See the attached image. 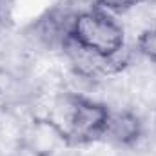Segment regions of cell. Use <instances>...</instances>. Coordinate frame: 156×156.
<instances>
[{
	"mask_svg": "<svg viewBox=\"0 0 156 156\" xmlns=\"http://www.w3.org/2000/svg\"><path fill=\"white\" fill-rule=\"evenodd\" d=\"M144 133H145V123L142 116L136 113V109L133 107L118 109L109 113L105 131L100 142H105L120 149H129L140 142Z\"/></svg>",
	"mask_w": 156,
	"mask_h": 156,
	"instance_id": "4",
	"label": "cell"
},
{
	"mask_svg": "<svg viewBox=\"0 0 156 156\" xmlns=\"http://www.w3.org/2000/svg\"><path fill=\"white\" fill-rule=\"evenodd\" d=\"M145 2L149 0H93V5L111 15H127L129 11L140 7Z\"/></svg>",
	"mask_w": 156,
	"mask_h": 156,
	"instance_id": "6",
	"label": "cell"
},
{
	"mask_svg": "<svg viewBox=\"0 0 156 156\" xmlns=\"http://www.w3.org/2000/svg\"><path fill=\"white\" fill-rule=\"evenodd\" d=\"M109 113V107L100 100L60 91L40 116L49 118L71 145H89L102 140Z\"/></svg>",
	"mask_w": 156,
	"mask_h": 156,
	"instance_id": "1",
	"label": "cell"
},
{
	"mask_svg": "<svg viewBox=\"0 0 156 156\" xmlns=\"http://www.w3.org/2000/svg\"><path fill=\"white\" fill-rule=\"evenodd\" d=\"M18 145L31 156H60L64 149L71 147L64 133L45 116H33L22 127Z\"/></svg>",
	"mask_w": 156,
	"mask_h": 156,
	"instance_id": "3",
	"label": "cell"
},
{
	"mask_svg": "<svg viewBox=\"0 0 156 156\" xmlns=\"http://www.w3.org/2000/svg\"><path fill=\"white\" fill-rule=\"evenodd\" d=\"M136 53L156 66V24L136 35Z\"/></svg>",
	"mask_w": 156,
	"mask_h": 156,
	"instance_id": "5",
	"label": "cell"
},
{
	"mask_svg": "<svg viewBox=\"0 0 156 156\" xmlns=\"http://www.w3.org/2000/svg\"><path fill=\"white\" fill-rule=\"evenodd\" d=\"M69 38L82 47L109 58L116 69V75L131 64V53L125 44V29L115 15L98 9H80L73 15L69 24Z\"/></svg>",
	"mask_w": 156,
	"mask_h": 156,
	"instance_id": "2",
	"label": "cell"
},
{
	"mask_svg": "<svg viewBox=\"0 0 156 156\" xmlns=\"http://www.w3.org/2000/svg\"><path fill=\"white\" fill-rule=\"evenodd\" d=\"M0 13H2V5H0Z\"/></svg>",
	"mask_w": 156,
	"mask_h": 156,
	"instance_id": "7",
	"label": "cell"
}]
</instances>
